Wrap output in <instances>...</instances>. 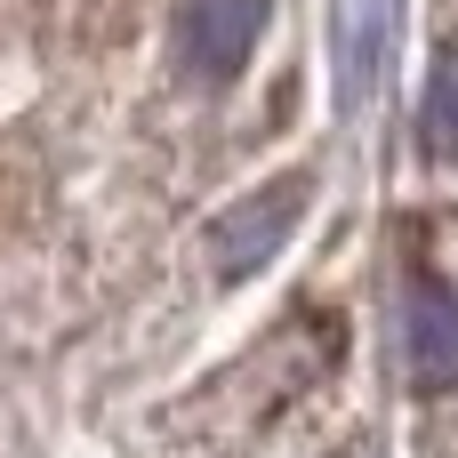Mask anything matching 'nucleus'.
I'll return each instance as SVG.
<instances>
[{
    "label": "nucleus",
    "mask_w": 458,
    "mask_h": 458,
    "mask_svg": "<svg viewBox=\"0 0 458 458\" xmlns=\"http://www.w3.org/2000/svg\"><path fill=\"white\" fill-rule=\"evenodd\" d=\"M306 177L290 169V177H274V185H258V193H242L217 225H209V258H217V274L225 282H242V274H258L290 233H298V209H306Z\"/></svg>",
    "instance_id": "f257e3e1"
},
{
    "label": "nucleus",
    "mask_w": 458,
    "mask_h": 458,
    "mask_svg": "<svg viewBox=\"0 0 458 458\" xmlns=\"http://www.w3.org/2000/svg\"><path fill=\"white\" fill-rule=\"evenodd\" d=\"M266 8L274 0H185L177 8V64L193 81H209V89L233 81L250 64L258 32H266Z\"/></svg>",
    "instance_id": "f03ea898"
},
{
    "label": "nucleus",
    "mask_w": 458,
    "mask_h": 458,
    "mask_svg": "<svg viewBox=\"0 0 458 458\" xmlns=\"http://www.w3.org/2000/svg\"><path fill=\"white\" fill-rule=\"evenodd\" d=\"M403 354H411V386L419 394H451L458 386V298H451V282H435V274L411 282Z\"/></svg>",
    "instance_id": "7ed1b4c3"
},
{
    "label": "nucleus",
    "mask_w": 458,
    "mask_h": 458,
    "mask_svg": "<svg viewBox=\"0 0 458 458\" xmlns=\"http://www.w3.org/2000/svg\"><path fill=\"white\" fill-rule=\"evenodd\" d=\"M419 153L458 161V40H443V48H435V64H427V97H419Z\"/></svg>",
    "instance_id": "20e7f679"
}]
</instances>
